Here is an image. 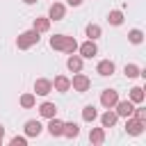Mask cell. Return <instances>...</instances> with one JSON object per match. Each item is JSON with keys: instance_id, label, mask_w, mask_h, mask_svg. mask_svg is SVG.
Returning <instances> with one entry per match:
<instances>
[{"instance_id": "obj_1", "label": "cell", "mask_w": 146, "mask_h": 146, "mask_svg": "<svg viewBox=\"0 0 146 146\" xmlns=\"http://www.w3.org/2000/svg\"><path fill=\"white\" fill-rule=\"evenodd\" d=\"M50 48L52 50H64V52H75L78 50V41L73 36H66V34H55L50 36Z\"/></svg>"}, {"instance_id": "obj_2", "label": "cell", "mask_w": 146, "mask_h": 146, "mask_svg": "<svg viewBox=\"0 0 146 146\" xmlns=\"http://www.w3.org/2000/svg\"><path fill=\"white\" fill-rule=\"evenodd\" d=\"M39 32L36 30H27V32H23V34H18V39H16V46H18V50H27V48H32L34 43H39Z\"/></svg>"}, {"instance_id": "obj_3", "label": "cell", "mask_w": 146, "mask_h": 146, "mask_svg": "<svg viewBox=\"0 0 146 146\" xmlns=\"http://www.w3.org/2000/svg\"><path fill=\"white\" fill-rule=\"evenodd\" d=\"M71 87H73L78 94H82V91H87V89L91 87V80H89L84 73H80V71H78V73L73 75V80H71Z\"/></svg>"}, {"instance_id": "obj_4", "label": "cell", "mask_w": 146, "mask_h": 146, "mask_svg": "<svg viewBox=\"0 0 146 146\" xmlns=\"http://www.w3.org/2000/svg\"><path fill=\"white\" fill-rule=\"evenodd\" d=\"M132 110H135V103L128 98V100H116V105H114V112H116V116H132Z\"/></svg>"}, {"instance_id": "obj_5", "label": "cell", "mask_w": 146, "mask_h": 146, "mask_svg": "<svg viewBox=\"0 0 146 146\" xmlns=\"http://www.w3.org/2000/svg\"><path fill=\"white\" fill-rule=\"evenodd\" d=\"M116 100H119V91H114V89H105L103 94H100V105L103 107H114L116 105Z\"/></svg>"}, {"instance_id": "obj_6", "label": "cell", "mask_w": 146, "mask_h": 146, "mask_svg": "<svg viewBox=\"0 0 146 146\" xmlns=\"http://www.w3.org/2000/svg\"><path fill=\"white\" fill-rule=\"evenodd\" d=\"M144 128H146V121H139V119H130L128 116V123H125V130H128V135H141L144 132Z\"/></svg>"}, {"instance_id": "obj_7", "label": "cell", "mask_w": 146, "mask_h": 146, "mask_svg": "<svg viewBox=\"0 0 146 146\" xmlns=\"http://www.w3.org/2000/svg\"><path fill=\"white\" fill-rule=\"evenodd\" d=\"M50 91H52V82H50V80L39 78V80L34 82V94H36V96H48Z\"/></svg>"}, {"instance_id": "obj_8", "label": "cell", "mask_w": 146, "mask_h": 146, "mask_svg": "<svg viewBox=\"0 0 146 146\" xmlns=\"http://www.w3.org/2000/svg\"><path fill=\"white\" fill-rule=\"evenodd\" d=\"M64 14H66V7H64L62 2H52L50 9H48V18H50V21H62Z\"/></svg>"}, {"instance_id": "obj_9", "label": "cell", "mask_w": 146, "mask_h": 146, "mask_svg": "<svg viewBox=\"0 0 146 146\" xmlns=\"http://www.w3.org/2000/svg\"><path fill=\"white\" fill-rule=\"evenodd\" d=\"M78 50H80V57H87V59H91L96 52H98V48H96V43L89 39V41H84L82 46H78Z\"/></svg>"}, {"instance_id": "obj_10", "label": "cell", "mask_w": 146, "mask_h": 146, "mask_svg": "<svg viewBox=\"0 0 146 146\" xmlns=\"http://www.w3.org/2000/svg\"><path fill=\"white\" fill-rule=\"evenodd\" d=\"M96 71H98V75L107 78V75H112V73H114V62H112V59H103V62H98Z\"/></svg>"}, {"instance_id": "obj_11", "label": "cell", "mask_w": 146, "mask_h": 146, "mask_svg": "<svg viewBox=\"0 0 146 146\" xmlns=\"http://www.w3.org/2000/svg\"><path fill=\"white\" fill-rule=\"evenodd\" d=\"M62 128H64V121H59L57 116H52V119L48 121V132H50L52 137H62Z\"/></svg>"}, {"instance_id": "obj_12", "label": "cell", "mask_w": 146, "mask_h": 146, "mask_svg": "<svg viewBox=\"0 0 146 146\" xmlns=\"http://www.w3.org/2000/svg\"><path fill=\"white\" fill-rule=\"evenodd\" d=\"M66 66H68V71H73V73L82 71V57H80V55H73V52H71V57L66 59Z\"/></svg>"}, {"instance_id": "obj_13", "label": "cell", "mask_w": 146, "mask_h": 146, "mask_svg": "<svg viewBox=\"0 0 146 146\" xmlns=\"http://www.w3.org/2000/svg\"><path fill=\"white\" fill-rule=\"evenodd\" d=\"M39 114H41V116H46V119H52V116L57 114L55 103H41V105H39Z\"/></svg>"}, {"instance_id": "obj_14", "label": "cell", "mask_w": 146, "mask_h": 146, "mask_svg": "<svg viewBox=\"0 0 146 146\" xmlns=\"http://www.w3.org/2000/svg\"><path fill=\"white\" fill-rule=\"evenodd\" d=\"M41 130H43V128H41L39 121H27V123H25V135H27V137H39Z\"/></svg>"}, {"instance_id": "obj_15", "label": "cell", "mask_w": 146, "mask_h": 146, "mask_svg": "<svg viewBox=\"0 0 146 146\" xmlns=\"http://www.w3.org/2000/svg\"><path fill=\"white\" fill-rule=\"evenodd\" d=\"M52 87H55L57 91H68V89H71V80H68L66 75H57L55 82H52Z\"/></svg>"}, {"instance_id": "obj_16", "label": "cell", "mask_w": 146, "mask_h": 146, "mask_svg": "<svg viewBox=\"0 0 146 146\" xmlns=\"http://www.w3.org/2000/svg\"><path fill=\"white\" fill-rule=\"evenodd\" d=\"M116 119H119V116H116V112H112V107H110V110L100 116V123H103V128H112V125L116 123Z\"/></svg>"}, {"instance_id": "obj_17", "label": "cell", "mask_w": 146, "mask_h": 146, "mask_svg": "<svg viewBox=\"0 0 146 146\" xmlns=\"http://www.w3.org/2000/svg\"><path fill=\"white\" fill-rule=\"evenodd\" d=\"M89 141H91V144H103V141H105V128H91Z\"/></svg>"}, {"instance_id": "obj_18", "label": "cell", "mask_w": 146, "mask_h": 146, "mask_svg": "<svg viewBox=\"0 0 146 146\" xmlns=\"http://www.w3.org/2000/svg\"><path fill=\"white\" fill-rule=\"evenodd\" d=\"M32 30H36L39 34H41V32H48V30H50V18H43V16H41V18H34V27H32Z\"/></svg>"}, {"instance_id": "obj_19", "label": "cell", "mask_w": 146, "mask_h": 146, "mask_svg": "<svg viewBox=\"0 0 146 146\" xmlns=\"http://www.w3.org/2000/svg\"><path fill=\"white\" fill-rule=\"evenodd\" d=\"M62 135L64 137H78L80 135V128H78V123H64V128H62Z\"/></svg>"}, {"instance_id": "obj_20", "label": "cell", "mask_w": 146, "mask_h": 146, "mask_svg": "<svg viewBox=\"0 0 146 146\" xmlns=\"http://www.w3.org/2000/svg\"><path fill=\"white\" fill-rule=\"evenodd\" d=\"M130 100H132L135 105L144 103V89H141V87H132V89H130Z\"/></svg>"}, {"instance_id": "obj_21", "label": "cell", "mask_w": 146, "mask_h": 146, "mask_svg": "<svg viewBox=\"0 0 146 146\" xmlns=\"http://www.w3.org/2000/svg\"><path fill=\"white\" fill-rule=\"evenodd\" d=\"M34 105H36V96H34V94H23V96H21V107L30 110V107H34Z\"/></svg>"}, {"instance_id": "obj_22", "label": "cell", "mask_w": 146, "mask_h": 146, "mask_svg": "<svg viewBox=\"0 0 146 146\" xmlns=\"http://www.w3.org/2000/svg\"><path fill=\"white\" fill-rule=\"evenodd\" d=\"M107 21H110V25H121L123 23V11H119V9L110 11L107 14Z\"/></svg>"}, {"instance_id": "obj_23", "label": "cell", "mask_w": 146, "mask_h": 146, "mask_svg": "<svg viewBox=\"0 0 146 146\" xmlns=\"http://www.w3.org/2000/svg\"><path fill=\"white\" fill-rule=\"evenodd\" d=\"M128 41L135 43V46L141 43V41H144V32H141V30H130V32H128Z\"/></svg>"}, {"instance_id": "obj_24", "label": "cell", "mask_w": 146, "mask_h": 146, "mask_svg": "<svg viewBox=\"0 0 146 146\" xmlns=\"http://www.w3.org/2000/svg\"><path fill=\"white\" fill-rule=\"evenodd\" d=\"M96 116H98V112H96V107H94V105H87V107L82 110V119H84V121H89V123H91Z\"/></svg>"}, {"instance_id": "obj_25", "label": "cell", "mask_w": 146, "mask_h": 146, "mask_svg": "<svg viewBox=\"0 0 146 146\" xmlns=\"http://www.w3.org/2000/svg\"><path fill=\"white\" fill-rule=\"evenodd\" d=\"M87 36H89L91 41H96V39L100 36V25H96V23H91V25H87Z\"/></svg>"}, {"instance_id": "obj_26", "label": "cell", "mask_w": 146, "mask_h": 146, "mask_svg": "<svg viewBox=\"0 0 146 146\" xmlns=\"http://www.w3.org/2000/svg\"><path fill=\"white\" fill-rule=\"evenodd\" d=\"M123 73L128 75V78H137L141 71H139V66L137 64H125V68H123Z\"/></svg>"}, {"instance_id": "obj_27", "label": "cell", "mask_w": 146, "mask_h": 146, "mask_svg": "<svg viewBox=\"0 0 146 146\" xmlns=\"http://www.w3.org/2000/svg\"><path fill=\"white\" fill-rule=\"evenodd\" d=\"M132 116H135V119H139V121H146V110L135 107V110H132Z\"/></svg>"}, {"instance_id": "obj_28", "label": "cell", "mask_w": 146, "mask_h": 146, "mask_svg": "<svg viewBox=\"0 0 146 146\" xmlns=\"http://www.w3.org/2000/svg\"><path fill=\"white\" fill-rule=\"evenodd\" d=\"M9 144H11V146H25V144H27V139H25V137H18V135H16V137H14V139H11Z\"/></svg>"}, {"instance_id": "obj_29", "label": "cell", "mask_w": 146, "mask_h": 146, "mask_svg": "<svg viewBox=\"0 0 146 146\" xmlns=\"http://www.w3.org/2000/svg\"><path fill=\"white\" fill-rule=\"evenodd\" d=\"M66 2H68L71 7H80V5H82V0H66Z\"/></svg>"}, {"instance_id": "obj_30", "label": "cell", "mask_w": 146, "mask_h": 146, "mask_svg": "<svg viewBox=\"0 0 146 146\" xmlns=\"http://www.w3.org/2000/svg\"><path fill=\"white\" fill-rule=\"evenodd\" d=\"M0 137H5V125H0Z\"/></svg>"}, {"instance_id": "obj_31", "label": "cell", "mask_w": 146, "mask_h": 146, "mask_svg": "<svg viewBox=\"0 0 146 146\" xmlns=\"http://www.w3.org/2000/svg\"><path fill=\"white\" fill-rule=\"evenodd\" d=\"M23 2H25V5H34L36 0H23Z\"/></svg>"}, {"instance_id": "obj_32", "label": "cell", "mask_w": 146, "mask_h": 146, "mask_svg": "<svg viewBox=\"0 0 146 146\" xmlns=\"http://www.w3.org/2000/svg\"><path fill=\"white\" fill-rule=\"evenodd\" d=\"M0 144H2V137H0Z\"/></svg>"}]
</instances>
